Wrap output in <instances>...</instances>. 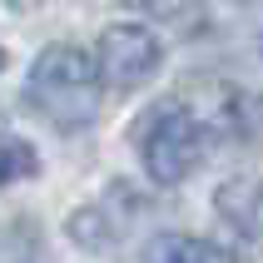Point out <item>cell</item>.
I'll use <instances>...</instances> for the list:
<instances>
[{
	"label": "cell",
	"mask_w": 263,
	"mask_h": 263,
	"mask_svg": "<svg viewBox=\"0 0 263 263\" xmlns=\"http://www.w3.org/2000/svg\"><path fill=\"white\" fill-rule=\"evenodd\" d=\"M100 60H89L80 45H45L40 55L30 60L25 74V100L40 119H50L55 129L74 134L89 129L95 115H100Z\"/></svg>",
	"instance_id": "obj_1"
},
{
	"label": "cell",
	"mask_w": 263,
	"mask_h": 263,
	"mask_svg": "<svg viewBox=\"0 0 263 263\" xmlns=\"http://www.w3.org/2000/svg\"><path fill=\"white\" fill-rule=\"evenodd\" d=\"M134 149H139V164L144 174L159 184V189H174L204 164L209 149V124L204 115H194L189 100H154L134 124Z\"/></svg>",
	"instance_id": "obj_2"
},
{
	"label": "cell",
	"mask_w": 263,
	"mask_h": 263,
	"mask_svg": "<svg viewBox=\"0 0 263 263\" xmlns=\"http://www.w3.org/2000/svg\"><path fill=\"white\" fill-rule=\"evenodd\" d=\"M95 60H100V74H104L109 89H139L149 74L159 70L164 45L149 25L119 20V25H104L100 45H95Z\"/></svg>",
	"instance_id": "obj_3"
},
{
	"label": "cell",
	"mask_w": 263,
	"mask_h": 263,
	"mask_svg": "<svg viewBox=\"0 0 263 263\" xmlns=\"http://www.w3.org/2000/svg\"><path fill=\"white\" fill-rule=\"evenodd\" d=\"M214 204H219V219L243 238H263V179L258 174H234L223 179L219 194H214Z\"/></svg>",
	"instance_id": "obj_4"
},
{
	"label": "cell",
	"mask_w": 263,
	"mask_h": 263,
	"mask_svg": "<svg viewBox=\"0 0 263 263\" xmlns=\"http://www.w3.org/2000/svg\"><path fill=\"white\" fill-rule=\"evenodd\" d=\"M144 263H234V253L194 234H159L144 249Z\"/></svg>",
	"instance_id": "obj_5"
},
{
	"label": "cell",
	"mask_w": 263,
	"mask_h": 263,
	"mask_svg": "<svg viewBox=\"0 0 263 263\" xmlns=\"http://www.w3.org/2000/svg\"><path fill=\"white\" fill-rule=\"evenodd\" d=\"M40 174V154L30 139H20L15 129H0V189H10L20 179H35Z\"/></svg>",
	"instance_id": "obj_6"
},
{
	"label": "cell",
	"mask_w": 263,
	"mask_h": 263,
	"mask_svg": "<svg viewBox=\"0 0 263 263\" xmlns=\"http://www.w3.org/2000/svg\"><path fill=\"white\" fill-rule=\"evenodd\" d=\"M129 5H134V10H144V15H154V20H179L194 0H129Z\"/></svg>",
	"instance_id": "obj_7"
},
{
	"label": "cell",
	"mask_w": 263,
	"mask_h": 263,
	"mask_svg": "<svg viewBox=\"0 0 263 263\" xmlns=\"http://www.w3.org/2000/svg\"><path fill=\"white\" fill-rule=\"evenodd\" d=\"M5 5H15V10H35V5H45V0H5Z\"/></svg>",
	"instance_id": "obj_8"
},
{
	"label": "cell",
	"mask_w": 263,
	"mask_h": 263,
	"mask_svg": "<svg viewBox=\"0 0 263 263\" xmlns=\"http://www.w3.org/2000/svg\"><path fill=\"white\" fill-rule=\"evenodd\" d=\"M0 70H5V50H0Z\"/></svg>",
	"instance_id": "obj_9"
}]
</instances>
